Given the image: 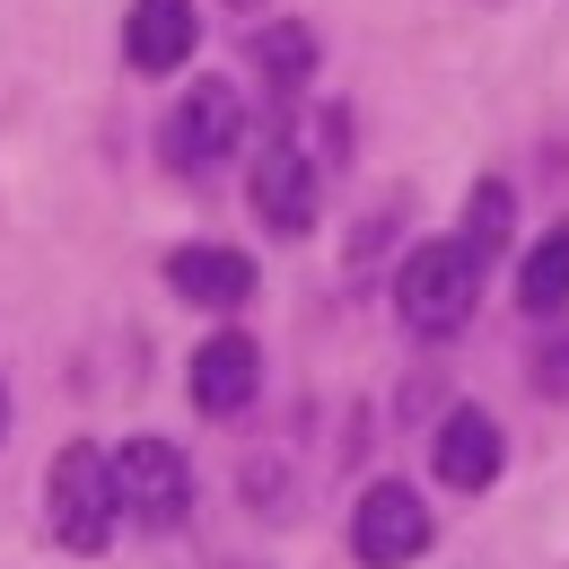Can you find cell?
Returning a JSON list of instances; mask_svg holds the SVG:
<instances>
[{
    "mask_svg": "<svg viewBox=\"0 0 569 569\" xmlns=\"http://www.w3.org/2000/svg\"><path fill=\"white\" fill-rule=\"evenodd\" d=\"M254 386H263V351H254L246 333H211V342L193 351V403H202L211 421H237V412L254 403Z\"/></svg>",
    "mask_w": 569,
    "mask_h": 569,
    "instance_id": "cell-6",
    "label": "cell"
},
{
    "mask_svg": "<svg viewBox=\"0 0 569 569\" xmlns=\"http://www.w3.org/2000/svg\"><path fill=\"white\" fill-rule=\"evenodd\" d=\"M254 211H263V228H281V237H298V228L316 219V167L298 158V141L263 149V167H254Z\"/></svg>",
    "mask_w": 569,
    "mask_h": 569,
    "instance_id": "cell-8",
    "label": "cell"
},
{
    "mask_svg": "<svg viewBox=\"0 0 569 569\" xmlns=\"http://www.w3.org/2000/svg\"><path fill=\"white\" fill-rule=\"evenodd\" d=\"M167 281H176V298H193V307H246L254 298V263L228 254V246H176L167 254Z\"/></svg>",
    "mask_w": 569,
    "mask_h": 569,
    "instance_id": "cell-10",
    "label": "cell"
},
{
    "mask_svg": "<svg viewBox=\"0 0 569 569\" xmlns=\"http://www.w3.org/2000/svg\"><path fill=\"white\" fill-rule=\"evenodd\" d=\"M193 36H202L193 0H132V18H123V62L158 79V71H176V62L193 53Z\"/></svg>",
    "mask_w": 569,
    "mask_h": 569,
    "instance_id": "cell-7",
    "label": "cell"
},
{
    "mask_svg": "<svg viewBox=\"0 0 569 569\" xmlns=\"http://www.w3.org/2000/svg\"><path fill=\"white\" fill-rule=\"evenodd\" d=\"M421 543H429V508H421V491H403V482H377V491L351 508V552H359L368 569L421 561Z\"/></svg>",
    "mask_w": 569,
    "mask_h": 569,
    "instance_id": "cell-5",
    "label": "cell"
},
{
    "mask_svg": "<svg viewBox=\"0 0 569 569\" xmlns=\"http://www.w3.org/2000/svg\"><path fill=\"white\" fill-rule=\"evenodd\" d=\"M237 132H246V106H237V88H228V79H202V88H184V106L167 114L158 149H167V167L202 176V167H219V158L237 149Z\"/></svg>",
    "mask_w": 569,
    "mask_h": 569,
    "instance_id": "cell-4",
    "label": "cell"
},
{
    "mask_svg": "<svg viewBox=\"0 0 569 569\" xmlns=\"http://www.w3.org/2000/svg\"><path fill=\"white\" fill-rule=\"evenodd\" d=\"M517 307H526V316H561V307H569V228H552V237L526 254V272H517Z\"/></svg>",
    "mask_w": 569,
    "mask_h": 569,
    "instance_id": "cell-11",
    "label": "cell"
},
{
    "mask_svg": "<svg viewBox=\"0 0 569 569\" xmlns=\"http://www.w3.org/2000/svg\"><path fill=\"white\" fill-rule=\"evenodd\" d=\"M429 456H438V482H456V491H482V482L499 473V421L465 403V412H447V421H438Z\"/></svg>",
    "mask_w": 569,
    "mask_h": 569,
    "instance_id": "cell-9",
    "label": "cell"
},
{
    "mask_svg": "<svg viewBox=\"0 0 569 569\" xmlns=\"http://www.w3.org/2000/svg\"><path fill=\"white\" fill-rule=\"evenodd\" d=\"M114 456H97V447H62L53 456V535L71 543V552H106V535H114Z\"/></svg>",
    "mask_w": 569,
    "mask_h": 569,
    "instance_id": "cell-2",
    "label": "cell"
},
{
    "mask_svg": "<svg viewBox=\"0 0 569 569\" xmlns=\"http://www.w3.org/2000/svg\"><path fill=\"white\" fill-rule=\"evenodd\" d=\"M114 491H123V517L176 526V517L193 508V465H184V447H167V438H123V447H114Z\"/></svg>",
    "mask_w": 569,
    "mask_h": 569,
    "instance_id": "cell-3",
    "label": "cell"
},
{
    "mask_svg": "<svg viewBox=\"0 0 569 569\" xmlns=\"http://www.w3.org/2000/svg\"><path fill=\"white\" fill-rule=\"evenodd\" d=\"M508 228H517V193H508L499 176H482V184H473V202H465V246L491 263L499 246H508Z\"/></svg>",
    "mask_w": 569,
    "mask_h": 569,
    "instance_id": "cell-12",
    "label": "cell"
},
{
    "mask_svg": "<svg viewBox=\"0 0 569 569\" xmlns=\"http://www.w3.org/2000/svg\"><path fill=\"white\" fill-rule=\"evenodd\" d=\"M254 71L272 79V88H307V71H316V36H307V27H263V36H254Z\"/></svg>",
    "mask_w": 569,
    "mask_h": 569,
    "instance_id": "cell-13",
    "label": "cell"
},
{
    "mask_svg": "<svg viewBox=\"0 0 569 569\" xmlns=\"http://www.w3.org/2000/svg\"><path fill=\"white\" fill-rule=\"evenodd\" d=\"M535 386H543V395H569V342H552V351L535 359Z\"/></svg>",
    "mask_w": 569,
    "mask_h": 569,
    "instance_id": "cell-14",
    "label": "cell"
},
{
    "mask_svg": "<svg viewBox=\"0 0 569 569\" xmlns=\"http://www.w3.org/2000/svg\"><path fill=\"white\" fill-rule=\"evenodd\" d=\"M482 298V254L465 237H438V246H412L403 254V281H395V307L412 333H456Z\"/></svg>",
    "mask_w": 569,
    "mask_h": 569,
    "instance_id": "cell-1",
    "label": "cell"
},
{
    "mask_svg": "<svg viewBox=\"0 0 569 569\" xmlns=\"http://www.w3.org/2000/svg\"><path fill=\"white\" fill-rule=\"evenodd\" d=\"M228 9H254V0H228Z\"/></svg>",
    "mask_w": 569,
    "mask_h": 569,
    "instance_id": "cell-15",
    "label": "cell"
}]
</instances>
